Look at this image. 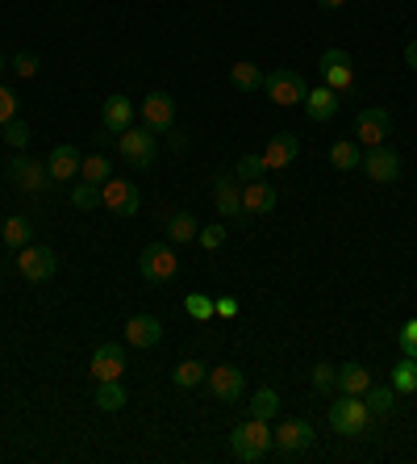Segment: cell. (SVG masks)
Returning <instances> with one entry per match:
<instances>
[{
    "mask_svg": "<svg viewBox=\"0 0 417 464\" xmlns=\"http://www.w3.org/2000/svg\"><path fill=\"white\" fill-rule=\"evenodd\" d=\"M117 151H121V159H126L130 168H151V163H155L159 143H155V135H151L146 126H130V130H121L117 135Z\"/></svg>",
    "mask_w": 417,
    "mask_h": 464,
    "instance_id": "6",
    "label": "cell"
},
{
    "mask_svg": "<svg viewBox=\"0 0 417 464\" xmlns=\"http://www.w3.org/2000/svg\"><path fill=\"white\" fill-rule=\"evenodd\" d=\"M263 88H267V97H272L275 105H300L305 92H309V84H305L297 72H288V67H275V72L263 75Z\"/></svg>",
    "mask_w": 417,
    "mask_h": 464,
    "instance_id": "7",
    "label": "cell"
},
{
    "mask_svg": "<svg viewBox=\"0 0 417 464\" xmlns=\"http://www.w3.org/2000/svg\"><path fill=\"white\" fill-rule=\"evenodd\" d=\"M143 126L151 135H167V130H176V101L167 97V92H151L143 97Z\"/></svg>",
    "mask_w": 417,
    "mask_h": 464,
    "instance_id": "11",
    "label": "cell"
},
{
    "mask_svg": "<svg viewBox=\"0 0 417 464\" xmlns=\"http://www.w3.org/2000/svg\"><path fill=\"white\" fill-rule=\"evenodd\" d=\"M330 163L338 171H355L359 163H363V151H359V143H343V138H338L330 147Z\"/></svg>",
    "mask_w": 417,
    "mask_h": 464,
    "instance_id": "28",
    "label": "cell"
},
{
    "mask_svg": "<svg viewBox=\"0 0 417 464\" xmlns=\"http://www.w3.org/2000/svg\"><path fill=\"white\" fill-rule=\"evenodd\" d=\"M13 72L22 75V80H34V75H38V55H30V50L13 55Z\"/></svg>",
    "mask_w": 417,
    "mask_h": 464,
    "instance_id": "40",
    "label": "cell"
},
{
    "mask_svg": "<svg viewBox=\"0 0 417 464\" xmlns=\"http://www.w3.org/2000/svg\"><path fill=\"white\" fill-rule=\"evenodd\" d=\"M17 272H22L30 285H47L55 272H59V259H55V251L42 243H25L22 251H17Z\"/></svg>",
    "mask_w": 417,
    "mask_h": 464,
    "instance_id": "5",
    "label": "cell"
},
{
    "mask_svg": "<svg viewBox=\"0 0 417 464\" xmlns=\"http://www.w3.org/2000/svg\"><path fill=\"white\" fill-rule=\"evenodd\" d=\"M242 390H247V377H242V368H234V364L209 368V393H213L217 402H239Z\"/></svg>",
    "mask_w": 417,
    "mask_h": 464,
    "instance_id": "14",
    "label": "cell"
},
{
    "mask_svg": "<svg viewBox=\"0 0 417 464\" xmlns=\"http://www.w3.org/2000/svg\"><path fill=\"white\" fill-rule=\"evenodd\" d=\"M126 402H130V398L121 390V381H100V385H96V406H100L105 415H117Z\"/></svg>",
    "mask_w": 417,
    "mask_h": 464,
    "instance_id": "27",
    "label": "cell"
},
{
    "mask_svg": "<svg viewBox=\"0 0 417 464\" xmlns=\"http://www.w3.org/2000/svg\"><path fill=\"white\" fill-rule=\"evenodd\" d=\"M121 372H126V347H121V343H100L92 352V377L121 381Z\"/></svg>",
    "mask_w": 417,
    "mask_h": 464,
    "instance_id": "15",
    "label": "cell"
},
{
    "mask_svg": "<svg viewBox=\"0 0 417 464\" xmlns=\"http://www.w3.org/2000/svg\"><path fill=\"white\" fill-rule=\"evenodd\" d=\"M167 234L176 239V247L179 243H192V239L201 234V222L192 218L188 209H179V214H171V218H167Z\"/></svg>",
    "mask_w": 417,
    "mask_h": 464,
    "instance_id": "25",
    "label": "cell"
},
{
    "mask_svg": "<svg viewBox=\"0 0 417 464\" xmlns=\"http://www.w3.org/2000/svg\"><path fill=\"white\" fill-rule=\"evenodd\" d=\"M213 206L222 209L226 218L242 214V188H239V180H234V171H230V176H217V180H213Z\"/></svg>",
    "mask_w": 417,
    "mask_h": 464,
    "instance_id": "20",
    "label": "cell"
},
{
    "mask_svg": "<svg viewBox=\"0 0 417 464\" xmlns=\"http://www.w3.org/2000/svg\"><path fill=\"white\" fill-rule=\"evenodd\" d=\"M4 67H9V59H4V50H0V72H4Z\"/></svg>",
    "mask_w": 417,
    "mask_h": 464,
    "instance_id": "46",
    "label": "cell"
},
{
    "mask_svg": "<svg viewBox=\"0 0 417 464\" xmlns=\"http://www.w3.org/2000/svg\"><path fill=\"white\" fill-rule=\"evenodd\" d=\"M230 84L242 88V92H250V88H263V72L255 67V63H234V67H230Z\"/></svg>",
    "mask_w": 417,
    "mask_h": 464,
    "instance_id": "32",
    "label": "cell"
},
{
    "mask_svg": "<svg viewBox=\"0 0 417 464\" xmlns=\"http://www.w3.org/2000/svg\"><path fill=\"white\" fill-rule=\"evenodd\" d=\"M100 206H105L109 214H117V218H134L138 206H143V193H138V184L134 180L109 176V180L100 184Z\"/></svg>",
    "mask_w": 417,
    "mask_h": 464,
    "instance_id": "4",
    "label": "cell"
},
{
    "mask_svg": "<svg viewBox=\"0 0 417 464\" xmlns=\"http://www.w3.org/2000/svg\"><path fill=\"white\" fill-rule=\"evenodd\" d=\"M138 272H143V281H151V285L176 281V272H179L176 247H171V243H146L143 247V259H138Z\"/></svg>",
    "mask_w": 417,
    "mask_h": 464,
    "instance_id": "3",
    "label": "cell"
},
{
    "mask_svg": "<svg viewBox=\"0 0 417 464\" xmlns=\"http://www.w3.org/2000/svg\"><path fill=\"white\" fill-rule=\"evenodd\" d=\"M297 155H300L297 135H275L272 143H267V151H263V163H267V168H288Z\"/></svg>",
    "mask_w": 417,
    "mask_h": 464,
    "instance_id": "22",
    "label": "cell"
},
{
    "mask_svg": "<svg viewBox=\"0 0 417 464\" xmlns=\"http://www.w3.org/2000/svg\"><path fill=\"white\" fill-rule=\"evenodd\" d=\"M275 188L267 180H250L242 184V214H272L275 209Z\"/></svg>",
    "mask_w": 417,
    "mask_h": 464,
    "instance_id": "18",
    "label": "cell"
},
{
    "mask_svg": "<svg viewBox=\"0 0 417 464\" xmlns=\"http://www.w3.org/2000/svg\"><path fill=\"white\" fill-rule=\"evenodd\" d=\"M80 163H83V155L75 147H67V143H59V147L50 151V159H47V168H50V176H55V184H59V180H75Z\"/></svg>",
    "mask_w": 417,
    "mask_h": 464,
    "instance_id": "21",
    "label": "cell"
},
{
    "mask_svg": "<svg viewBox=\"0 0 417 464\" xmlns=\"http://www.w3.org/2000/svg\"><path fill=\"white\" fill-rule=\"evenodd\" d=\"M359 168L368 171V180H376V184H393L396 176H401V155H396L393 147H368V155H363V163Z\"/></svg>",
    "mask_w": 417,
    "mask_h": 464,
    "instance_id": "12",
    "label": "cell"
},
{
    "mask_svg": "<svg viewBox=\"0 0 417 464\" xmlns=\"http://www.w3.org/2000/svg\"><path fill=\"white\" fill-rule=\"evenodd\" d=\"M280 393L275 390H259L255 398H250V418H263V423H272L275 415H280Z\"/></svg>",
    "mask_w": 417,
    "mask_h": 464,
    "instance_id": "29",
    "label": "cell"
},
{
    "mask_svg": "<svg viewBox=\"0 0 417 464\" xmlns=\"http://www.w3.org/2000/svg\"><path fill=\"white\" fill-rule=\"evenodd\" d=\"M226 226H201V234H196V243L204 247V251H217V247L226 243Z\"/></svg>",
    "mask_w": 417,
    "mask_h": 464,
    "instance_id": "39",
    "label": "cell"
},
{
    "mask_svg": "<svg viewBox=\"0 0 417 464\" xmlns=\"http://www.w3.org/2000/svg\"><path fill=\"white\" fill-rule=\"evenodd\" d=\"M330 427L338 431V435L363 440L371 427V406L363 402V398H355V393H343V398L330 406Z\"/></svg>",
    "mask_w": 417,
    "mask_h": 464,
    "instance_id": "2",
    "label": "cell"
},
{
    "mask_svg": "<svg viewBox=\"0 0 417 464\" xmlns=\"http://www.w3.org/2000/svg\"><path fill=\"white\" fill-rule=\"evenodd\" d=\"M217 318H239V297H217Z\"/></svg>",
    "mask_w": 417,
    "mask_h": 464,
    "instance_id": "43",
    "label": "cell"
},
{
    "mask_svg": "<svg viewBox=\"0 0 417 464\" xmlns=\"http://www.w3.org/2000/svg\"><path fill=\"white\" fill-rule=\"evenodd\" d=\"M355 135H359V143H368V147H380L384 138L393 135V118H388V109H380V105H371V109H359Z\"/></svg>",
    "mask_w": 417,
    "mask_h": 464,
    "instance_id": "13",
    "label": "cell"
},
{
    "mask_svg": "<svg viewBox=\"0 0 417 464\" xmlns=\"http://www.w3.org/2000/svg\"><path fill=\"white\" fill-rule=\"evenodd\" d=\"M72 206H75V209H96V206H100V184L80 180V184L72 188Z\"/></svg>",
    "mask_w": 417,
    "mask_h": 464,
    "instance_id": "36",
    "label": "cell"
},
{
    "mask_svg": "<svg viewBox=\"0 0 417 464\" xmlns=\"http://www.w3.org/2000/svg\"><path fill=\"white\" fill-rule=\"evenodd\" d=\"M317 4H322V9H343L346 0H317Z\"/></svg>",
    "mask_w": 417,
    "mask_h": 464,
    "instance_id": "45",
    "label": "cell"
},
{
    "mask_svg": "<svg viewBox=\"0 0 417 464\" xmlns=\"http://www.w3.org/2000/svg\"><path fill=\"white\" fill-rule=\"evenodd\" d=\"M363 402L371 406V415H388V410L396 406V390H393V385H368Z\"/></svg>",
    "mask_w": 417,
    "mask_h": 464,
    "instance_id": "31",
    "label": "cell"
},
{
    "mask_svg": "<svg viewBox=\"0 0 417 464\" xmlns=\"http://www.w3.org/2000/svg\"><path fill=\"white\" fill-rule=\"evenodd\" d=\"M13 118H17V97H13V88L0 84V126L13 122Z\"/></svg>",
    "mask_w": 417,
    "mask_h": 464,
    "instance_id": "42",
    "label": "cell"
},
{
    "mask_svg": "<svg viewBox=\"0 0 417 464\" xmlns=\"http://www.w3.org/2000/svg\"><path fill=\"white\" fill-rule=\"evenodd\" d=\"M263 171H267V163H263V155H242L239 163H234V180L250 184V180H263Z\"/></svg>",
    "mask_w": 417,
    "mask_h": 464,
    "instance_id": "34",
    "label": "cell"
},
{
    "mask_svg": "<svg viewBox=\"0 0 417 464\" xmlns=\"http://www.w3.org/2000/svg\"><path fill=\"white\" fill-rule=\"evenodd\" d=\"M322 84L334 88L338 97L355 88V67H351V55H346V50H326L322 55Z\"/></svg>",
    "mask_w": 417,
    "mask_h": 464,
    "instance_id": "10",
    "label": "cell"
},
{
    "mask_svg": "<svg viewBox=\"0 0 417 464\" xmlns=\"http://www.w3.org/2000/svg\"><path fill=\"white\" fill-rule=\"evenodd\" d=\"M9 176H13V184H17V188H25V193H47L50 184H55V176H50L47 163H38V159H30V155L13 159Z\"/></svg>",
    "mask_w": 417,
    "mask_h": 464,
    "instance_id": "9",
    "label": "cell"
},
{
    "mask_svg": "<svg viewBox=\"0 0 417 464\" xmlns=\"http://www.w3.org/2000/svg\"><path fill=\"white\" fill-rule=\"evenodd\" d=\"M171 381H176L179 390H196L201 381H209V364L204 360H184V364H176Z\"/></svg>",
    "mask_w": 417,
    "mask_h": 464,
    "instance_id": "26",
    "label": "cell"
},
{
    "mask_svg": "<svg viewBox=\"0 0 417 464\" xmlns=\"http://www.w3.org/2000/svg\"><path fill=\"white\" fill-rule=\"evenodd\" d=\"M80 180H88V184H105V180H109V159H105V155H83V163H80Z\"/></svg>",
    "mask_w": 417,
    "mask_h": 464,
    "instance_id": "33",
    "label": "cell"
},
{
    "mask_svg": "<svg viewBox=\"0 0 417 464\" xmlns=\"http://www.w3.org/2000/svg\"><path fill=\"white\" fill-rule=\"evenodd\" d=\"M0 138H4L9 147H17V151H22L25 143H30V126H25L22 118H13V122H4V126H0Z\"/></svg>",
    "mask_w": 417,
    "mask_h": 464,
    "instance_id": "38",
    "label": "cell"
},
{
    "mask_svg": "<svg viewBox=\"0 0 417 464\" xmlns=\"http://www.w3.org/2000/svg\"><path fill=\"white\" fill-rule=\"evenodd\" d=\"M396 393H417V360L413 355H405L401 364L393 368V381H388Z\"/></svg>",
    "mask_w": 417,
    "mask_h": 464,
    "instance_id": "30",
    "label": "cell"
},
{
    "mask_svg": "<svg viewBox=\"0 0 417 464\" xmlns=\"http://www.w3.org/2000/svg\"><path fill=\"white\" fill-rule=\"evenodd\" d=\"M230 448H234V456H239V460L255 464V460H263V456L275 448V435H272V427H267L263 418H247V423H239V427H234V435H230Z\"/></svg>",
    "mask_w": 417,
    "mask_h": 464,
    "instance_id": "1",
    "label": "cell"
},
{
    "mask_svg": "<svg viewBox=\"0 0 417 464\" xmlns=\"http://www.w3.org/2000/svg\"><path fill=\"white\" fill-rule=\"evenodd\" d=\"M275 452L284 456H297L305 448H313V423L309 418H284V423H275Z\"/></svg>",
    "mask_w": 417,
    "mask_h": 464,
    "instance_id": "8",
    "label": "cell"
},
{
    "mask_svg": "<svg viewBox=\"0 0 417 464\" xmlns=\"http://www.w3.org/2000/svg\"><path fill=\"white\" fill-rule=\"evenodd\" d=\"M30 234H34V222L25 218V214H13V218H4V226H0V239H4L9 251H22V247L30 243Z\"/></svg>",
    "mask_w": 417,
    "mask_h": 464,
    "instance_id": "24",
    "label": "cell"
},
{
    "mask_svg": "<svg viewBox=\"0 0 417 464\" xmlns=\"http://www.w3.org/2000/svg\"><path fill=\"white\" fill-rule=\"evenodd\" d=\"M159 339H163V327H159V318L134 314L130 322H126V343H130V347H143V352H151V347H159Z\"/></svg>",
    "mask_w": 417,
    "mask_h": 464,
    "instance_id": "16",
    "label": "cell"
},
{
    "mask_svg": "<svg viewBox=\"0 0 417 464\" xmlns=\"http://www.w3.org/2000/svg\"><path fill=\"white\" fill-rule=\"evenodd\" d=\"M184 310H188V318H196V322H209V318L217 314V302H209L204 293H188L184 297Z\"/></svg>",
    "mask_w": 417,
    "mask_h": 464,
    "instance_id": "35",
    "label": "cell"
},
{
    "mask_svg": "<svg viewBox=\"0 0 417 464\" xmlns=\"http://www.w3.org/2000/svg\"><path fill=\"white\" fill-rule=\"evenodd\" d=\"M405 63L417 72V38H413V42H405Z\"/></svg>",
    "mask_w": 417,
    "mask_h": 464,
    "instance_id": "44",
    "label": "cell"
},
{
    "mask_svg": "<svg viewBox=\"0 0 417 464\" xmlns=\"http://www.w3.org/2000/svg\"><path fill=\"white\" fill-rule=\"evenodd\" d=\"M309 377H313V390H317V393H334V390H338V368H334V364H313Z\"/></svg>",
    "mask_w": 417,
    "mask_h": 464,
    "instance_id": "37",
    "label": "cell"
},
{
    "mask_svg": "<svg viewBox=\"0 0 417 464\" xmlns=\"http://www.w3.org/2000/svg\"><path fill=\"white\" fill-rule=\"evenodd\" d=\"M134 101L130 97H121V92H113V97L105 101V109H100V122H105L109 135H121V130H130L134 126Z\"/></svg>",
    "mask_w": 417,
    "mask_h": 464,
    "instance_id": "17",
    "label": "cell"
},
{
    "mask_svg": "<svg viewBox=\"0 0 417 464\" xmlns=\"http://www.w3.org/2000/svg\"><path fill=\"white\" fill-rule=\"evenodd\" d=\"M300 105H305V113H309L313 122H330L334 113H338V92H334V88H326V84L322 88H309Z\"/></svg>",
    "mask_w": 417,
    "mask_h": 464,
    "instance_id": "19",
    "label": "cell"
},
{
    "mask_svg": "<svg viewBox=\"0 0 417 464\" xmlns=\"http://www.w3.org/2000/svg\"><path fill=\"white\" fill-rule=\"evenodd\" d=\"M396 339H401V352L413 355V360H417V318H409L405 327H401V335H396Z\"/></svg>",
    "mask_w": 417,
    "mask_h": 464,
    "instance_id": "41",
    "label": "cell"
},
{
    "mask_svg": "<svg viewBox=\"0 0 417 464\" xmlns=\"http://www.w3.org/2000/svg\"><path fill=\"white\" fill-rule=\"evenodd\" d=\"M371 385V372L363 364H355V360H346L343 368H338V393H355V398H363Z\"/></svg>",
    "mask_w": 417,
    "mask_h": 464,
    "instance_id": "23",
    "label": "cell"
}]
</instances>
